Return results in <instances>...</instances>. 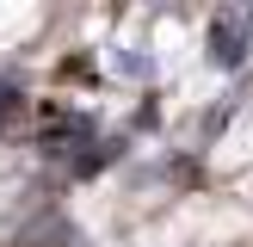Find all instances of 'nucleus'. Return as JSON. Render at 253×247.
Returning <instances> with one entry per match:
<instances>
[{
	"label": "nucleus",
	"mask_w": 253,
	"mask_h": 247,
	"mask_svg": "<svg viewBox=\"0 0 253 247\" xmlns=\"http://www.w3.org/2000/svg\"><path fill=\"white\" fill-rule=\"evenodd\" d=\"M210 43H216V62H241V49H247V31H241V19H235V12H222L216 25H210Z\"/></svg>",
	"instance_id": "f257e3e1"
}]
</instances>
